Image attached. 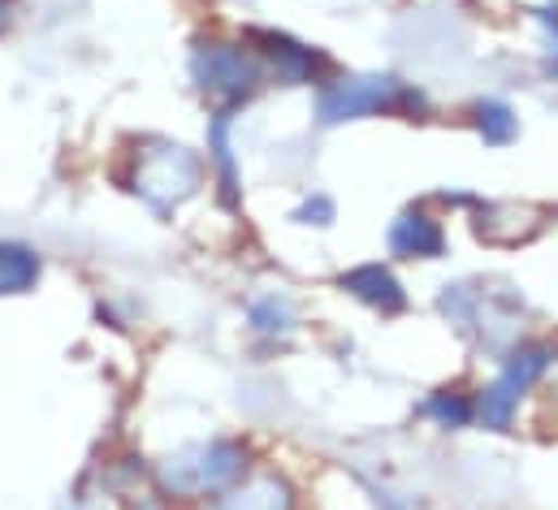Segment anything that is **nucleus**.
<instances>
[{"label": "nucleus", "mask_w": 558, "mask_h": 510, "mask_svg": "<svg viewBox=\"0 0 558 510\" xmlns=\"http://www.w3.org/2000/svg\"><path fill=\"white\" fill-rule=\"evenodd\" d=\"M550 364H555V351H550V347H537V342H533V347H515L511 360L502 364L498 381L489 385V389L481 393V402H476V415L485 420V428H507V424L515 420L520 398L546 377Z\"/></svg>", "instance_id": "nucleus-4"}, {"label": "nucleus", "mask_w": 558, "mask_h": 510, "mask_svg": "<svg viewBox=\"0 0 558 510\" xmlns=\"http://www.w3.org/2000/svg\"><path fill=\"white\" fill-rule=\"evenodd\" d=\"M476 126H481V134H485V143L502 147V143H511V138H515L520 122H515V113H511L502 100H485V105L476 109Z\"/></svg>", "instance_id": "nucleus-13"}, {"label": "nucleus", "mask_w": 558, "mask_h": 510, "mask_svg": "<svg viewBox=\"0 0 558 510\" xmlns=\"http://www.w3.org/2000/svg\"><path fill=\"white\" fill-rule=\"evenodd\" d=\"M390 247L399 255H412V259H437L446 252V234L428 212H403L390 226Z\"/></svg>", "instance_id": "nucleus-7"}, {"label": "nucleus", "mask_w": 558, "mask_h": 510, "mask_svg": "<svg viewBox=\"0 0 558 510\" xmlns=\"http://www.w3.org/2000/svg\"><path fill=\"white\" fill-rule=\"evenodd\" d=\"M252 329L265 333V338H286V333L294 329V307H290V299H281V294L260 299V303L252 307Z\"/></svg>", "instance_id": "nucleus-12"}, {"label": "nucleus", "mask_w": 558, "mask_h": 510, "mask_svg": "<svg viewBox=\"0 0 558 510\" xmlns=\"http://www.w3.org/2000/svg\"><path fill=\"white\" fill-rule=\"evenodd\" d=\"M424 415H433L441 428H463V424L476 420V402H472L468 393H450V389H441V393H433V398L424 402Z\"/></svg>", "instance_id": "nucleus-11"}, {"label": "nucleus", "mask_w": 558, "mask_h": 510, "mask_svg": "<svg viewBox=\"0 0 558 510\" xmlns=\"http://www.w3.org/2000/svg\"><path fill=\"white\" fill-rule=\"evenodd\" d=\"M342 290H347V294H355L360 303H368V307L386 312V316H395V312H403V307H408V294H403L399 277H395L386 264H360V268L342 272Z\"/></svg>", "instance_id": "nucleus-6"}, {"label": "nucleus", "mask_w": 558, "mask_h": 510, "mask_svg": "<svg viewBox=\"0 0 558 510\" xmlns=\"http://www.w3.org/2000/svg\"><path fill=\"white\" fill-rule=\"evenodd\" d=\"M399 105H420V96L403 92L399 78H338L333 87L320 92V122L338 126V122H355Z\"/></svg>", "instance_id": "nucleus-5"}, {"label": "nucleus", "mask_w": 558, "mask_h": 510, "mask_svg": "<svg viewBox=\"0 0 558 510\" xmlns=\"http://www.w3.org/2000/svg\"><path fill=\"white\" fill-rule=\"evenodd\" d=\"M213 160H217V173H221V191L234 195L239 173H234V147H230V122L226 118H217V126H213Z\"/></svg>", "instance_id": "nucleus-14"}, {"label": "nucleus", "mask_w": 558, "mask_h": 510, "mask_svg": "<svg viewBox=\"0 0 558 510\" xmlns=\"http://www.w3.org/2000/svg\"><path fill=\"white\" fill-rule=\"evenodd\" d=\"M294 221H299V226H333V199L307 195V199L294 208Z\"/></svg>", "instance_id": "nucleus-15"}, {"label": "nucleus", "mask_w": 558, "mask_h": 510, "mask_svg": "<svg viewBox=\"0 0 558 510\" xmlns=\"http://www.w3.org/2000/svg\"><path fill=\"white\" fill-rule=\"evenodd\" d=\"M39 281V255L22 243H0V299L26 294Z\"/></svg>", "instance_id": "nucleus-10"}, {"label": "nucleus", "mask_w": 558, "mask_h": 510, "mask_svg": "<svg viewBox=\"0 0 558 510\" xmlns=\"http://www.w3.org/2000/svg\"><path fill=\"white\" fill-rule=\"evenodd\" d=\"M213 510H294V489L281 476H256L243 489H230L217 498Z\"/></svg>", "instance_id": "nucleus-8"}, {"label": "nucleus", "mask_w": 558, "mask_h": 510, "mask_svg": "<svg viewBox=\"0 0 558 510\" xmlns=\"http://www.w3.org/2000/svg\"><path fill=\"white\" fill-rule=\"evenodd\" d=\"M247 467V450L239 441H199L160 463V485L178 498H204V494H226Z\"/></svg>", "instance_id": "nucleus-1"}, {"label": "nucleus", "mask_w": 558, "mask_h": 510, "mask_svg": "<svg viewBox=\"0 0 558 510\" xmlns=\"http://www.w3.org/2000/svg\"><path fill=\"white\" fill-rule=\"evenodd\" d=\"M0 17H4V0H0Z\"/></svg>", "instance_id": "nucleus-16"}, {"label": "nucleus", "mask_w": 558, "mask_h": 510, "mask_svg": "<svg viewBox=\"0 0 558 510\" xmlns=\"http://www.w3.org/2000/svg\"><path fill=\"white\" fill-rule=\"evenodd\" d=\"M191 74H195L199 92L239 105V100L256 96V87L265 83V61L252 57L247 48H239V44H199L195 61H191Z\"/></svg>", "instance_id": "nucleus-3"}, {"label": "nucleus", "mask_w": 558, "mask_h": 510, "mask_svg": "<svg viewBox=\"0 0 558 510\" xmlns=\"http://www.w3.org/2000/svg\"><path fill=\"white\" fill-rule=\"evenodd\" d=\"M265 39H269L265 61L274 65V74H278L281 83H312L316 70L325 65L312 48H303V44H294V39H286V35H265Z\"/></svg>", "instance_id": "nucleus-9"}, {"label": "nucleus", "mask_w": 558, "mask_h": 510, "mask_svg": "<svg viewBox=\"0 0 558 510\" xmlns=\"http://www.w3.org/2000/svg\"><path fill=\"white\" fill-rule=\"evenodd\" d=\"M199 182H204V160L182 143H156L151 151H143L140 169H135V191L156 212L191 199Z\"/></svg>", "instance_id": "nucleus-2"}]
</instances>
